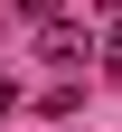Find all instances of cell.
Wrapping results in <instances>:
<instances>
[{"instance_id":"cell-1","label":"cell","mask_w":122,"mask_h":132,"mask_svg":"<svg viewBox=\"0 0 122 132\" xmlns=\"http://www.w3.org/2000/svg\"><path fill=\"white\" fill-rule=\"evenodd\" d=\"M113 57H122V19H113Z\"/></svg>"}]
</instances>
